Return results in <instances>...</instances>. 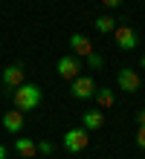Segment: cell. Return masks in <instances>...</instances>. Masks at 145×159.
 <instances>
[{
    "label": "cell",
    "instance_id": "obj_17",
    "mask_svg": "<svg viewBox=\"0 0 145 159\" xmlns=\"http://www.w3.org/2000/svg\"><path fill=\"white\" fill-rule=\"evenodd\" d=\"M137 127H145V110H139V113H137Z\"/></svg>",
    "mask_w": 145,
    "mask_h": 159
},
{
    "label": "cell",
    "instance_id": "obj_12",
    "mask_svg": "<svg viewBox=\"0 0 145 159\" xmlns=\"http://www.w3.org/2000/svg\"><path fill=\"white\" fill-rule=\"evenodd\" d=\"M93 26H96V32L110 35V32L116 29V17H113V15H99V17L93 20Z\"/></svg>",
    "mask_w": 145,
    "mask_h": 159
},
{
    "label": "cell",
    "instance_id": "obj_10",
    "mask_svg": "<svg viewBox=\"0 0 145 159\" xmlns=\"http://www.w3.org/2000/svg\"><path fill=\"white\" fill-rule=\"evenodd\" d=\"M104 125V113L102 110H84V116H81V127L84 130H99Z\"/></svg>",
    "mask_w": 145,
    "mask_h": 159
},
{
    "label": "cell",
    "instance_id": "obj_20",
    "mask_svg": "<svg viewBox=\"0 0 145 159\" xmlns=\"http://www.w3.org/2000/svg\"><path fill=\"white\" fill-rule=\"evenodd\" d=\"M139 64H142V70H145V58H142V61H139Z\"/></svg>",
    "mask_w": 145,
    "mask_h": 159
},
{
    "label": "cell",
    "instance_id": "obj_6",
    "mask_svg": "<svg viewBox=\"0 0 145 159\" xmlns=\"http://www.w3.org/2000/svg\"><path fill=\"white\" fill-rule=\"evenodd\" d=\"M23 75H26V70H23V64H9V67L0 72V84L3 87H21L23 84Z\"/></svg>",
    "mask_w": 145,
    "mask_h": 159
},
{
    "label": "cell",
    "instance_id": "obj_8",
    "mask_svg": "<svg viewBox=\"0 0 145 159\" xmlns=\"http://www.w3.org/2000/svg\"><path fill=\"white\" fill-rule=\"evenodd\" d=\"M70 46H73V52L75 55H81V58H87V55H93L96 49H93V43H90V38H84L81 32H73L70 35Z\"/></svg>",
    "mask_w": 145,
    "mask_h": 159
},
{
    "label": "cell",
    "instance_id": "obj_4",
    "mask_svg": "<svg viewBox=\"0 0 145 159\" xmlns=\"http://www.w3.org/2000/svg\"><path fill=\"white\" fill-rule=\"evenodd\" d=\"M55 72H58V78L73 81V78H79V75H81V61L75 58V55H64V58H58Z\"/></svg>",
    "mask_w": 145,
    "mask_h": 159
},
{
    "label": "cell",
    "instance_id": "obj_15",
    "mask_svg": "<svg viewBox=\"0 0 145 159\" xmlns=\"http://www.w3.org/2000/svg\"><path fill=\"white\" fill-rule=\"evenodd\" d=\"M52 151H55L52 142H38V153H41V156H50Z\"/></svg>",
    "mask_w": 145,
    "mask_h": 159
},
{
    "label": "cell",
    "instance_id": "obj_9",
    "mask_svg": "<svg viewBox=\"0 0 145 159\" xmlns=\"http://www.w3.org/2000/svg\"><path fill=\"white\" fill-rule=\"evenodd\" d=\"M3 127L9 130V133H21L23 130V110L12 107L9 113H3Z\"/></svg>",
    "mask_w": 145,
    "mask_h": 159
},
{
    "label": "cell",
    "instance_id": "obj_2",
    "mask_svg": "<svg viewBox=\"0 0 145 159\" xmlns=\"http://www.w3.org/2000/svg\"><path fill=\"white\" fill-rule=\"evenodd\" d=\"M70 153H81L87 151V145H90V130H84V127H70L64 133V142H61Z\"/></svg>",
    "mask_w": 145,
    "mask_h": 159
},
{
    "label": "cell",
    "instance_id": "obj_14",
    "mask_svg": "<svg viewBox=\"0 0 145 159\" xmlns=\"http://www.w3.org/2000/svg\"><path fill=\"white\" fill-rule=\"evenodd\" d=\"M102 64H104V61H102V55H99V52H93V55H87V67H90V70H99Z\"/></svg>",
    "mask_w": 145,
    "mask_h": 159
},
{
    "label": "cell",
    "instance_id": "obj_3",
    "mask_svg": "<svg viewBox=\"0 0 145 159\" xmlns=\"http://www.w3.org/2000/svg\"><path fill=\"white\" fill-rule=\"evenodd\" d=\"M113 35H116V46H119V49H125V52H131V49H137V46H139V35H137V29H133V26H128V23L116 26Z\"/></svg>",
    "mask_w": 145,
    "mask_h": 159
},
{
    "label": "cell",
    "instance_id": "obj_7",
    "mask_svg": "<svg viewBox=\"0 0 145 159\" xmlns=\"http://www.w3.org/2000/svg\"><path fill=\"white\" fill-rule=\"evenodd\" d=\"M116 84H119V90H125V93H137L142 81H139V72H137V70L125 67V70L116 72Z\"/></svg>",
    "mask_w": 145,
    "mask_h": 159
},
{
    "label": "cell",
    "instance_id": "obj_5",
    "mask_svg": "<svg viewBox=\"0 0 145 159\" xmlns=\"http://www.w3.org/2000/svg\"><path fill=\"white\" fill-rule=\"evenodd\" d=\"M96 81L93 78H87V75H79V78H73V84H70V93L75 98H93L96 96Z\"/></svg>",
    "mask_w": 145,
    "mask_h": 159
},
{
    "label": "cell",
    "instance_id": "obj_1",
    "mask_svg": "<svg viewBox=\"0 0 145 159\" xmlns=\"http://www.w3.org/2000/svg\"><path fill=\"white\" fill-rule=\"evenodd\" d=\"M12 101L17 110H23V113H29V110H35L38 104H41V87L38 84H21V87H15L12 93Z\"/></svg>",
    "mask_w": 145,
    "mask_h": 159
},
{
    "label": "cell",
    "instance_id": "obj_16",
    "mask_svg": "<svg viewBox=\"0 0 145 159\" xmlns=\"http://www.w3.org/2000/svg\"><path fill=\"white\" fill-rule=\"evenodd\" d=\"M137 148L145 151V127H137Z\"/></svg>",
    "mask_w": 145,
    "mask_h": 159
},
{
    "label": "cell",
    "instance_id": "obj_19",
    "mask_svg": "<svg viewBox=\"0 0 145 159\" xmlns=\"http://www.w3.org/2000/svg\"><path fill=\"white\" fill-rule=\"evenodd\" d=\"M6 153H9V151H6V148H3V145H0V159H6Z\"/></svg>",
    "mask_w": 145,
    "mask_h": 159
},
{
    "label": "cell",
    "instance_id": "obj_13",
    "mask_svg": "<svg viewBox=\"0 0 145 159\" xmlns=\"http://www.w3.org/2000/svg\"><path fill=\"white\" fill-rule=\"evenodd\" d=\"M93 98L99 101V107H113V104H116V93H113L110 87H99Z\"/></svg>",
    "mask_w": 145,
    "mask_h": 159
},
{
    "label": "cell",
    "instance_id": "obj_11",
    "mask_svg": "<svg viewBox=\"0 0 145 159\" xmlns=\"http://www.w3.org/2000/svg\"><path fill=\"white\" fill-rule=\"evenodd\" d=\"M15 151L21 153L23 159H32V156H38V142L35 139H15Z\"/></svg>",
    "mask_w": 145,
    "mask_h": 159
},
{
    "label": "cell",
    "instance_id": "obj_18",
    "mask_svg": "<svg viewBox=\"0 0 145 159\" xmlns=\"http://www.w3.org/2000/svg\"><path fill=\"white\" fill-rule=\"evenodd\" d=\"M102 3L108 6V9H116V6H122V0H102Z\"/></svg>",
    "mask_w": 145,
    "mask_h": 159
}]
</instances>
